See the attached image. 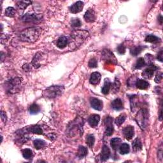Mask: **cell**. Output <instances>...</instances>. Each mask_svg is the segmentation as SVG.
Returning <instances> with one entry per match:
<instances>
[{
	"mask_svg": "<svg viewBox=\"0 0 163 163\" xmlns=\"http://www.w3.org/2000/svg\"><path fill=\"white\" fill-rule=\"evenodd\" d=\"M41 33V29L40 28H29L22 31L19 37L22 41L32 43L37 41Z\"/></svg>",
	"mask_w": 163,
	"mask_h": 163,
	"instance_id": "6da1fadb",
	"label": "cell"
},
{
	"mask_svg": "<svg viewBox=\"0 0 163 163\" xmlns=\"http://www.w3.org/2000/svg\"><path fill=\"white\" fill-rule=\"evenodd\" d=\"M64 88L63 86H53L47 88L44 92L42 95L46 98H55V97L60 96L64 92Z\"/></svg>",
	"mask_w": 163,
	"mask_h": 163,
	"instance_id": "7a4b0ae2",
	"label": "cell"
},
{
	"mask_svg": "<svg viewBox=\"0 0 163 163\" xmlns=\"http://www.w3.org/2000/svg\"><path fill=\"white\" fill-rule=\"evenodd\" d=\"M146 109H142L137 114L136 120L140 128L144 129L146 128L148 120V113Z\"/></svg>",
	"mask_w": 163,
	"mask_h": 163,
	"instance_id": "3957f363",
	"label": "cell"
},
{
	"mask_svg": "<svg viewBox=\"0 0 163 163\" xmlns=\"http://www.w3.org/2000/svg\"><path fill=\"white\" fill-rule=\"evenodd\" d=\"M157 70V67L154 65L151 64L150 66L146 68V69L143 71L142 73V76L146 79H150L154 75V71Z\"/></svg>",
	"mask_w": 163,
	"mask_h": 163,
	"instance_id": "277c9868",
	"label": "cell"
},
{
	"mask_svg": "<svg viewBox=\"0 0 163 163\" xmlns=\"http://www.w3.org/2000/svg\"><path fill=\"white\" fill-rule=\"evenodd\" d=\"M41 17L40 15H35V14H25L22 20L24 22H40L41 21Z\"/></svg>",
	"mask_w": 163,
	"mask_h": 163,
	"instance_id": "5b68a950",
	"label": "cell"
},
{
	"mask_svg": "<svg viewBox=\"0 0 163 163\" xmlns=\"http://www.w3.org/2000/svg\"><path fill=\"white\" fill-rule=\"evenodd\" d=\"M123 134L125 138L128 140H130L133 138V137L135 135V129L134 127L131 126H128L123 129Z\"/></svg>",
	"mask_w": 163,
	"mask_h": 163,
	"instance_id": "8992f818",
	"label": "cell"
},
{
	"mask_svg": "<svg viewBox=\"0 0 163 163\" xmlns=\"http://www.w3.org/2000/svg\"><path fill=\"white\" fill-rule=\"evenodd\" d=\"M43 52H38L35 55L33 59H32V65L35 68H38L41 66V63L44 61V57L43 55Z\"/></svg>",
	"mask_w": 163,
	"mask_h": 163,
	"instance_id": "52a82bcc",
	"label": "cell"
},
{
	"mask_svg": "<svg viewBox=\"0 0 163 163\" xmlns=\"http://www.w3.org/2000/svg\"><path fill=\"white\" fill-rule=\"evenodd\" d=\"M84 19L87 22H93L96 20V14L93 9H89L84 15Z\"/></svg>",
	"mask_w": 163,
	"mask_h": 163,
	"instance_id": "ba28073f",
	"label": "cell"
},
{
	"mask_svg": "<svg viewBox=\"0 0 163 163\" xmlns=\"http://www.w3.org/2000/svg\"><path fill=\"white\" fill-rule=\"evenodd\" d=\"M84 7V3L82 1H77L75 3H74L73 5H71L70 8V12L73 14H77L82 10Z\"/></svg>",
	"mask_w": 163,
	"mask_h": 163,
	"instance_id": "9c48e42d",
	"label": "cell"
},
{
	"mask_svg": "<svg viewBox=\"0 0 163 163\" xmlns=\"http://www.w3.org/2000/svg\"><path fill=\"white\" fill-rule=\"evenodd\" d=\"M90 105L91 106L93 107L94 109H95L96 110H102L103 109V104L102 101H101L97 98H93L90 99Z\"/></svg>",
	"mask_w": 163,
	"mask_h": 163,
	"instance_id": "30bf717a",
	"label": "cell"
},
{
	"mask_svg": "<svg viewBox=\"0 0 163 163\" xmlns=\"http://www.w3.org/2000/svg\"><path fill=\"white\" fill-rule=\"evenodd\" d=\"M112 119L110 118V117H108V118L106 119L105 124H107L106 130H105V135L108 136H112L113 135V127L112 124Z\"/></svg>",
	"mask_w": 163,
	"mask_h": 163,
	"instance_id": "8fae6325",
	"label": "cell"
},
{
	"mask_svg": "<svg viewBox=\"0 0 163 163\" xmlns=\"http://www.w3.org/2000/svg\"><path fill=\"white\" fill-rule=\"evenodd\" d=\"M110 155V148L106 145H104L102 150V152L100 154V157L102 161H106L108 160Z\"/></svg>",
	"mask_w": 163,
	"mask_h": 163,
	"instance_id": "7c38bea8",
	"label": "cell"
},
{
	"mask_svg": "<svg viewBox=\"0 0 163 163\" xmlns=\"http://www.w3.org/2000/svg\"><path fill=\"white\" fill-rule=\"evenodd\" d=\"M100 120V117L99 115H96V114H94V115H90L88 120V122H89V125L91 127H96L99 122Z\"/></svg>",
	"mask_w": 163,
	"mask_h": 163,
	"instance_id": "4fadbf2b",
	"label": "cell"
},
{
	"mask_svg": "<svg viewBox=\"0 0 163 163\" xmlns=\"http://www.w3.org/2000/svg\"><path fill=\"white\" fill-rule=\"evenodd\" d=\"M101 79H102V75L98 72H94L91 74L90 78V83L93 85H97L99 84Z\"/></svg>",
	"mask_w": 163,
	"mask_h": 163,
	"instance_id": "5bb4252c",
	"label": "cell"
},
{
	"mask_svg": "<svg viewBox=\"0 0 163 163\" xmlns=\"http://www.w3.org/2000/svg\"><path fill=\"white\" fill-rule=\"evenodd\" d=\"M111 105H112V108L116 111H120L123 109L122 101L119 98H117L113 100Z\"/></svg>",
	"mask_w": 163,
	"mask_h": 163,
	"instance_id": "9a60e30c",
	"label": "cell"
},
{
	"mask_svg": "<svg viewBox=\"0 0 163 163\" xmlns=\"http://www.w3.org/2000/svg\"><path fill=\"white\" fill-rule=\"evenodd\" d=\"M149 83L144 80L138 79L136 82V86L139 89L145 90L149 87Z\"/></svg>",
	"mask_w": 163,
	"mask_h": 163,
	"instance_id": "2e32d148",
	"label": "cell"
},
{
	"mask_svg": "<svg viewBox=\"0 0 163 163\" xmlns=\"http://www.w3.org/2000/svg\"><path fill=\"white\" fill-rule=\"evenodd\" d=\"M68 44V38L66 37H61L57 40V46L59 48H64L67 46Z\"/></svg>",
	"mask_w": 163,
	"mask_h": 163,
	"instance_id": "e0dca14e",
	"label": "cell"
},
{
	"mask_svg": "<svg viewBox=\"0 0 163 163\" xmlns=\"http://www.w3.org/2000/svg\"><path fill=\"white\" fill-rule=\"evenodd\" d=\"M103 58L105 59H106L107 61H110L112 62H112H113V60L115 61H117L116 59H115V56L113 55V54L108 50H104L103 53Z\"/></svg>",
	"mask_w": 163,
	"mask_h": 163,
	"instance_id": "ac0fdd59",
	"label": "cell"
},
{
	"mask_svg": "<svg viewBox=\"0 0 163 163\" xmlns=\"http://www.w3.org/2000/svg\"><path fill=\"white\" fill-rule=\"evenodd\" d=\"M120 143H121V139H120L119 138H114L111 140L110 141L111 146L115 151L119 149Z\"/></svg>",
	"mask_w": 163,
	"mask_h": 163,
	"instance_id": "d6986e66",
	"label": "cell"
},
{
	"mask_svg": "<svg viewBox=\"0 0 163 163\" xmlns=\"http://www.w3.org/2000/svg\"><path fill=\"white\" fill-rule=\"evenodd\" d=\"M133 149L135 152H138L139 151H141L142 148V143L141 140L139 138H136L132 143Z\"/></svg>",
	"mask_w": 163,
	"mask_h": 163,
	"instance_id": "ffe728a7",
	"label": "cell"
},
{
	"mask_svg": "<svg viewBox=\"0 0 163 163\" xmlns=\"http://www.w3.org/2000/svg\"><path fill=\"white\" fill-rule=\"evenodd\" d=\"M28 131L33 134H37V135H42L43 134V130L40 128V126L38 125L36 126H31L30 128H28Z\"/></svg>",
	"mask_w": 163,
	"mask_h": 163,
	"instance_id": "44dd1931",
	"label": "cell"
},
{
	"mask_svg": "<svg viewBox=\"0 0 163 163\" xmlns=\"http://www.w3.org/2000/svg\"><path fill=\"white\" fill-rule=\"evenodd\" d=\"M111 86H112V83L109 79H106L105 80V83H104L103 87L102 88V93L104 94H108L109 93V91L110 90Z\"/></svg>",
	"mask_w": 163,
	"mask_h": 163,
	"instance_id": "7402d4cb",
	"label": "cell"
},
{
	"mask_svg": "<svg viewBox=\"0 0 163 163\" xmlns=\"http://www.w3.org/2000/svg\"><path fill=\"white\" fill-rule=\"evenodd\" d=\"M34 145L35 148H37V150L42 149L46 146V142L42 140L37 139L34 141Z\"/></svg>",
	"mask_w": 163,
	"mask_h": 163,
	"instance_id": "603a6c76",
	"label": "cell"
},
{
	"mask_svg": "<svg viewBox=\"0 0 163 163\" xmlns=\"http://www.w3.org/2000/svg\"><path fill=\"white\" fill-rule=\"evenodd\" d=\"M88 151L86 147H85L84 146H80L79 150H78V153L77 155L80 159H82L83 157H86L87 155Z\"/></svg>",
	"mask_w": 163,
	"mask_h": 163,
	"instance_id": "cb8c5ba5",
	"label": "cell"
},
{
	"mask_svg": "<svg viewBox=\"0 0 163 163\" xmlns=\"http://www.w3.org/2000/svg\"><path fill=\"white\" fill-rule=\"evenodd\" d=\"M119 151L121 154H127L130 152V146L128 143H122L119 146Z\"/></svg>",
	"mask_w": 163,
	"mask_h": 163,
	"instance_id": "d4e9b609",
	"label": "cell"
},
{
	"mask_svg": "<svg viewBox=\"0 0 163 163\" xmlns=\"http://www.w3.org/2000/svg\"><path fill=\"white\" fill-rule=\"evenodd\" d=\"M145 48V47L144 46H141V45H140V46H136L133 47L132 49L131 50V54L134 55V56H136V55H139L140 53L142 52V51Z\"/></svg>",
	"mask_w": 163,
	"mask_h": 163,
	"instance_id": "484cf974",
	"label": "cell"
},
{
	"mask_svg": "<svg viewBox=\"0 0 163 163\" xmlns=\"http://www.w3.org/2000/svg\"><path fill=\"white\" fill-rule=\"evenodd\" d=\"M145 40L146 42H149V43H154V44L157 43V42L161 41L160 39H159L158 37H155V36H154V35H152L146 36Z\"/></svg>",
	"mask_w": 163,
	"mask_h": 163,
	"instance_id": "4316f807",
	"label": "cell"
},
{
	"mask_svg": "<svg viewBox=\"0 0 163 163\" xmlns=\"http://www.w3.org/2000/svg\"><path fill=\"white\" fill-rule=\"evenodd\" d=\"M22 155H23V157L26 159H31L32 157V155H33L32 151L29 148L24 149L23 151H22Z\"/></svg>",
	"mask_w": 163,
	"mask_h": 163,
	"instance_id": "83f0119b",
	"label": "cell"
},
{
	"mask_svg": "<svg viewBox=\"0 0 163 163\" xmlns=\"http://www.w3.org/2000/svg\"><path fill=\"white\" fill-rule=\"evenodd\" d=\"M126 115H125V114H121V115H120L117 118L115 119V124H116V125L117 126H121L122 124L124 122V121L126 120Z\"/></svg>",
	"mask_w": 163,
	"mask_h": 163,
	"instance_id": "f1b7e54d",
	"label": "cell"
},
{
	"mask_svg": "<svg viewBox=\"0 0 163 163\" xmlns=\"http://www.w3.org/2000/svg\"><path fill=\"white\" fill-rule=\"evenodd\" d=\"M86 142L88 146L90 148H92L94 144V142H95V138H94V136L93 135H88L87 136Z\"/></svg>",
	"mask_w": 163,
	"mask_h": 163,
	"instance_id": "f546056e",
	"label": "cell"
},
{
	"mask_svg": "<svg viewBox=\"0 0 163 163\" xmlns=\"http://www.w3.org/2000/svg\"><path fill=\"white\" fill-rule=\"evenodd\" d=\"M40 111V108L37 104H32V105H31L30 108H29V112H30L31 114H37Z\"/></svg>",
	"mask_w": 163,
	"mask_h": 163,
	"instance_id": "4dcf8cb0",
	"label": "cell"
},
{
	"mask_svg": "<svg viewBox=\"0 0 163 163\" xmlns=\"http://www.w3.org/2000/svg\"><path fill=\"white\" fill-rule=\"evenodd\" d=\"M120 83L119 82V80L116 78V79H115V81H114V82L113 84V86H112L113 92L114 93H118V91L119 90V89H120Z\"/></svg>",
	"mask_w": 163,
	"mask_h": 163,
	"instance_id": "1f68e13d",
	"label": "cell"
},
{
	"mask_svg": "<svg viewBox=\"0 0 163 163\" xmlns=\"http://www.w3.org/2000/svg\"><path fill=\"white\" fill-rule=\"evenodd\" d=\"M145 65V61L144 59L142 57L139 58L136 61V63L135 64V68L136 69H140L142 67H143Z\"/></svg>",
	"mask_w": 163,
	"mask_h": 163,
	"instance_id": "d6a6232c",
	"label": "cell"
},
{
	"mask_svg": "<svg viewBox=\"0 0 163 163\" xmlns=\"http://www.w3.org/2000/svg\"><path fill=\"white\" fill-rule=\"evenodd\" d=\"M15 14V10L13 7H8L5 10V15L7 17H12Z\"/></svg>",
	"mask_w": 163,
	"mask_h": 163,
	"instance_id": "836d02e7",
	"label": "cell"
},
{
	"mask_svg": "<svg viewBox=\"0 0 163 163\" xmlns=\"http://www.w3.org/2000/svg\"><path fill=\"white\" fill-rule=\"evenodd\" d=\"M31 3L30 1H18L17 3V6L20 9H25L29 4H31Z\"/></svg>",
	"mask_w": 163,
	"mask_h": 163,
	"instance_id": "e575fe53",
	"label": "cell"
},
{
	"mask_svg": "<svg viewBox=\"0 0 163 163\" xmlns=\"http://www.w3.org/2000/svg\"><path fill=\"white\" fill-rule=\"evenodd\" d=\"M82 25V22L79 19L74 18L71 19V26L73 27H80Z\"/></svg>",
	"mask_w": 163,
	"mask_h": 163,
	"instance_id": "d590c367",
	"label": "cell"
},
{
	"mask_svg": "<svg viewBox=\"0 0 163 163\" xmlns=\"http://www.w3.org/2000/svg\"><path fill=\"white\" fill-rule=\"evenodd\" d=\"M88 66L90 68H96L97 66V61L96 59L93 58L89 61V64H88Z\"/></svg>",
	"mask_w": 163,
	"mask_h": 163,
	"instance_id": "8d00e7d4",
	"label": "cell"
},
{
	"mask_svg": "<svg viewBox=\"0 0 163 163\" xmlns=\"http://www.w3.org/2000/svg\"><path fill=\"white\" fill-rule=\"evenodd\" d=\"M117 51H118L119 54L120 55L124 54L126 52V47L123 44L120 45L119 46H118V47H117Z\"/></svg>",
	"mask_w": 163,
	"mask_h": 163,
	"instance_id": "74e56055",
	"label": "cell"
},
{
	"mask_svg": "<svg viewBox=\"0 0 163 163\" xmlns=\"http://www.w3.org/2000/svg\"><path fill=\"white\" fill-rule=\"evenodd\" d=\"M162 79V73H160V74H158L156 75L155 78V82L156 83H159L161 82V81Z\"/></svg>",
	"mask_w": 163,
	"mask_h": 163,
	"instance_id": "f35d334b",
	"label": "cell"
},
{
	"mask_svg": "<svg viewBox=\"0 0 163 163\" xmlns=\"http://www.w3.org/2000/svg\"><path fill=\"white\" fill-rule=\"evenodd\" d=\"M1 119L3 121V122L6 123V115L5 113L4 112H3V111L1 112Z\"/></svg>",
	"mask_w": 163,
	"mask_h": 163,
	"instance_id": "ab89813d",
	"label": "cell"
},
{
	"mask_svg": "<svg viewBox=\"0 0 163 163\" xmlns=\"http://www.w3.org/2000/svg\"><path fill=\"white\" fill-rule=\"evenodd\" d=\"M157 59L159 61H161V62H162V50H161L157 54Z\"/></svg>",
	"mask_w": 163,
	"mask_h": 163,
	"instance_id": "60d3db41",
	"label": "cell"
},
{
	"mask_svg": "<svg viewBox=\"0 0 163 163\" xmlns=\"http://www.w3.org/2000/svg\"><path fill=\"white\" fill-rule=\"evenodd\" d=\"M159 22H160V23L162 24V15H160V16H159Z\"/></svg>",
	"mask_w": 163,
	"mask_h": 163,
	"instance_id": "b9f144b4",
	"label": "cell"
}]
</instances>
